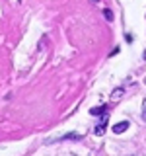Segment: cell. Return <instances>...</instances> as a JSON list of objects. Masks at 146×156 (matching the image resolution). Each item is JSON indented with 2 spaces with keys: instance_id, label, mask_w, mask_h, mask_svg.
Wrapping results in <instances>:
<instances>
[{
  "instance_id": "cell-8",
  "label": "cell",
  "mask_w": 146,
  "mask_h": 156,
  "mask_svg": "<svg viewBox=\"0 0 146 156\" xmlns=\"http://www.w3.org/2000/svg\"><path fill=\"white\" fill-rule=\"evenodd\" d=\"M144 84H146V78H144Z\"/></svg>"
},
{
  "instance_id": "cell-5",
  "label": "cell",
  "mask_w": 146,
  "mask_h": 156,
  "mask_svg": "<svg viewBox=\"0 0 146 156\" xmlns=\"http://www.w3.org/2000/svg\"><path fill=\"white\" fill-rule=\"evenodd\" d=\"M103 16H105L107 22H111V20H113V12H111V10H103Z\"/></svg>"
},
{
  "instance_id": "cell-3",
  "label": "cell",
  "mask_w": 146,
  "mask_h": 156,
  "mask_svg": "<svg viewBox=\"0 0 146 156\" xmlns=\"http://www.w3.org/2000/svg\"><path fill=\"white\" fill-rule=\"evenodd\" d=\"M90 113L92 115H101V113H105V105H97V107H92V109H90Z\"/></svg>"
},
{
  "instance_id": "cell-1",
  "label": "cell",
  "mask_w": 146,
  "mask_h": 156,
  "mask_svg": "<svg viewBox=\"0 0 146 156\" xmlns=\"http://www.w3.org/2000/svg\"><path fill=\"white\" fill-rule=\"evenodd\" d=\"M129 121H121V123H117V125H113V133L115 135H121V133H125L127 129H129Z\"/></svg>"
},
{
  "instance_id": "cell-6",
  "label": "cell",
  "mask_w": 146,
  "mask_h": 156,
  "mask_svg": "<svg viewBox=\"0 0 146 156\" xmlns=\"http://www.w3.org/2000/svg\"><path fill=\"white\" fill-rule=\"evenodd\" d=\"M142 119H144V121H146V109H144V111H142Z\"/></svg>"
},
{
  "instance_id": "cell-4",
  "label": "cell",
  "mask_w": 146,
  "mask_h": 156,
  "mask_svg": "<svg viewBox=\"0 0 146 156\" xmlns=\"http://www.w3.org/2000/svg\"><path fill=\"white\" fill-rule=\"evenodd\" d=\"M111 98H113V100H121V98H123V88H117V90H113Z\"/></svg>"
},
{
  "instance_id": "cell-7",
  "label": "cell",
  "mask_w": 146,
  "mask_h": 156,
  "mask_svg": "<svg viewBox=\"0 0 146 156\" xmlns=\"http://www.w3.org/2000/svg\"><path fill=\"white\" fill-rule=\"evenodd\" d=\"M144 58H146V51H144Z\"/></svg>"
},
{
  "instance_id": "cell-2",
  "label": "cell",
  "mask_w": 146,
  "mask_h": 156,
  "mask_svg": "<svg viewBox=\"0 0 146 156\" xmlns=\"http://www.w3.org/2000/svg\"><path fill=\"white\" fill-rule=\"evenodd\" d=\"M107 119H109V117H107V113H103V119L99 121V125H97V127H96V131H94V133H96L97 136L105 133V125H107Z\"/></svg>"
}]
</instances>
